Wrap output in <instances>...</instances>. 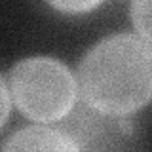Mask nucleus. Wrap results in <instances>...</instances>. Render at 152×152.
Returning <instances> with one entry per match:
<instances>
[{"label": "nucleus", "instance_id": "1", "mask_svg": "<svg viewBox=\"0 0 152 152\" xmlns=\"http://www.w3.org/2000/svg\"><path fill=\"white\" fill-rule=\"evenodd\" d=\"M88 107L124 116L152 99V48L135 34H114L86 53L78 70Z\"/></svg>", "mask_w": 152, "mask_h": 152}, {"label": "nucleus", "instance_id": "2", "mask_svg": "<svg viewBox=\"0 0 152 152\" xmlns=\"http://www.w3.org/2000/svg\"><path fill=\"white\" fill-rule=\"evenodd\" d=\"M15 107L36 122H55L72 110L76 80L61 61L31 57L19 61L10 74Z\"/></svg>", "mask_w": 152, "mask_h": 152}, {"label": "nucleus", "instance_id": "3", "mask_svg": "<svg viewBox=\"0 0 152 152\" xmlns=\"http://www.w3.org/2000/svg\"><path fill=\"white\" fill-rule=\"evenodd\" d=\"M2 150H80L74 139L65 129L53 127H25L10 135Z\"/></svg>", "mask_w": 152, "mask_h": 152}, {"label": "nucleus", "instance_id": "4", "mask_svg": "<svg viewBox=\"0 0 152 152\" xmlns=\"http://www.w3.org/2000/svg\"><path fill=\"white\" fill-rule=\"evenodd\" d=\"M131 19L137 32L152 42V0H131Z\"/></svg>", "mask_w": 152, "mask_h": 152}, {"label": "nucleus", "instance_id": "5", "mask_svg": "<svg viewBox=\"0 0 152 152\" xmlns=\"http://www.w3.org/2000/svg\"><path fill=\"white\" fill-rule=\"evenodd\" d=\"M53 8H57L59 12L65 13H82V12H89L95 6L103 2V0H48Z\"/></svg>", "mask_w": 152, "mask_h": 152}, {"label": "nucleus", "instance_id": "6", "mask_svg": "<svg viewBox=\"0 0 152 152\" xmlns=\"http://www.w3.org/2000/svg\"><path fill=\"white\" fill-rule=\"evenodd\" d=\"M8 114H10V95L4 80L0 78V129H2L4 122L8 120Z\"/></svg>", "mask_w": 152, "mask_h": 152}]
</instances>
